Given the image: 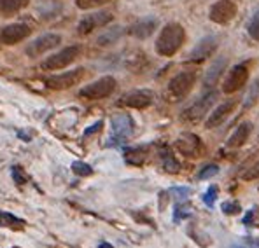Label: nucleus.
<instances>
[{"mask_svg": "<svg viewBox=\"0 0 259 248\" xmlns=\"http://www.w3.org/2000/svg\"><path fill=\"white\" fill-rule=\"evenodd\" d=\"M186 40V32L179 23H168L163 26L158 40H156V53L161 56H174L182 47Z\"/></svg>", "mask_w": 259, "mask_h": 248, "instance_id": "obj_1", "label": "nucleus"}, {"mask_svg": "<svg viewBox=\"0 0 259 248\" xmlns=\"http://www.w3.org/2000/svg\"><path fill=\"white\" fill-rule=\"evenodd\" d=\"M79 55H81V45H68V47H63L62 51H58L56 55H51L49 58H46L40 67L49 72L62 70V68H67L70 63H74L79 58Z\"/></svg>", "mask_w": 259, "mask_h": 248, "instance_id": "obj_2", "label": "nucleus"}, {"mask_svg": "<svg viewBox=\"0 0 259 248\" xmlns=\"http://www.w3.org/2000/svg\"><path fill=\"white\" fill-rule=\"evenodd\" d=\"M116 89V79L105 75V77L98 79V81L88 84L79 91V96L84 98V100H102V98H107L114 93Z\"/></svg>", "mask_w": 259, "mask_h": 248, "instance_id": "obj_3", "label": "nucleus"}, {"mask_svg": "<svg viewBox=\"0 0 259 248\" xmlns=\"http://www.w3.org/2000/svg\"><path fill=\"white\" fill-rule=\"evenodd\" d=\"M194 82H196V74H194V72L191 70L181 72V74L175 75L168 84V96L172 98L174 102L182 100V98H186L191 93Z\"/></svg>", "mask_w": 259, "mask_h": 248, "instance_id": "obj_4", "label": "nucleus"}, {"mask_svg": "<svg viewBox=\"0 0 259 248\" xmlns=\"http://www.w3.org/2000/svg\"><path fill=\"white\" fill-rule=\"evenodd\" d=\"M60 42H62V35H58V33H44V35L37 37L33 42H30L28 47H26V55L37 58V56L55 49Z\"/></svg>", "mask_w": 259, "mask_h": 248, "instance_id": "obj_5", "label": "nucleus"}, {"mask_svg": "<svg viewBox=\"0 0 259 248\" xmlns=\"http://www.w3.org/2000/svg\"><path fill=\"white\" fill-rule=\"evenodd\" d=\"M82 77H84V68H75V70H70V72L51 75L49 79H46V86H48L49 89H67V87L75 86Z\"/></svg>", "mask_w": 259, "mask_h": 248, "instance_id": "obj_6", "label": "nucleus"}, {"mask_svg": "<svg viewBox=\"0 0 259 248\" xmlns=\"http://www.w3.org/2000/svg\"><path fill=\"white\" fill-rule=\"evenodd\" d=\"M249 81V68L245 65H235L230 70L228 77L224 79L223 84V91L224 93H237L238 89H242L243 86Z\"/></svg>", "mask_w": 259, "mask_h": 248, "instance_id": "obj_7", "label": "nucleus"}, {"mask_svg": "<svg viewBox=\"0 0 259 248\" xmlns=\"http://www.w3.org/2000/svg\"><path fill=\"white\" fill-rule=\"evenodd\" d=\"M110 128H112V142L114 143H123L128 140L133 133V121L126 114H119L114 116L110 121Z\"/></svg>", "mask_w": 259, "mask_h": 248, "instance_id": "obj_8", "label": "nucleus"}, {"mask_svg": "<svg viewBox=\"0 0 259 248\" xmlns=\"http://www.w3.org/2000/svg\"><path fill=\"white\" fill-rule=\"evenodd\" d=\"M215 98H217L215 91H210V93H207L201 98H198V100L184 112V119L186 121H200L201 117L210 110V107L214 105Z\"/></svg>", "mask_w": 259, "mask_h": 248, "instance_id": "obj_9", "label": "nucleus"}, {"mask_svg": "<svg viewBox=\"0 0 259 248\" xmlns=\"http://www.w3.org/2000/svg\"><path fill=\"white\" fill-rule=\"evenodd\" d=\"M237 16V6L231 0H217L210 7V20L217 25H226Z\"/></svg>", "mask_w": 259, "mask_h": 248, "instance_id": "obj_10", "label": "nucleus"}, {"mask_svg": "<svg viewBox=\"0 0 259 248\" xmlns=\"http://www.w3.org/2000/svg\"><path fill=\"white\" fill-rule=\"evenodd\" d=\"M30 26L28 25H23V23H14V25H9L6 28H2L0 32V42L6 45H13L18 44V42L25 40L26 37L30 35Z\"/></svg>", "mask_w": 259, "mask_h": 248, "instance_id": "obj_11", "label": "nucleus"}, {"mask_svg": "<svg viewBox=\"0 0 259 248\" xmlns=\"http://www.w3.org/2000/svg\"><path fill=\"white\" fill-rule=\"evenodd\" d=\"M110 21H112V14L110 13L90 14V16H84L81 20V23H79V26H77V32H79V35H88V33H91L93 30L109 25Z\"/></svg>", "mask_w": 259, "mask_h": 248, "instance_id": "obj_12", "label": "nucleus"}, {"mask_svg": "<svg viewBox=\"0 0 259 248\" xmlns=\"http://www.w3.org/2000/svg\"><path fill=\"white\" fill-rule=\"evenodd\" d=\"M217 49V39L212 35L208 37H203L200 42L196 44V47L191 51V56H189V60L194 63H200V62H205L207 58H210L212 55L215 53Z\"/></svg>", "mask_w": 259, "mask_h": 248, "instance_id": "obj_13", "label": "nucleus"}, {"mask_svg": "<svg viewBox=\"0 0 259 248\" xmlns=\"http://www.w3.org/2000/svg\"><path fill=\"white\" fill-rule=\"evenodd\" d=\"M152 98L154 94L147 89H137V91H132V93L124 94L121 98L119 104L124 105V107H130V109H146L152 104Z\"/></svg>", "mask_w": 259, "mask_h": 248, "instance_id": "obj_14", "label": "nucleus"}, {"mask_svg": "<svg viewBox=\"0 0 259 248\" xmlns=\"http://www.w3.org/2000/svg\"><path fill=\"white\" fill-rule=\"evenodd\" d=\"M235 102L233 100H230V102H224V104H221V105H217V109H214V112L208 116V119H207V123H205V126H207L208 129H212V128H217V126H221L224 123V121L230 117V114L235 110Z\"/></svg>", "mask_w": 259, "mask_h": 248, "instance_id": "obj_15", "label": "nucleus"}, {"mask_svg": "<svg viewBox=\"0 0 259 248\" xmlns=\"http://www.w3.org/2000/svg\"><path fill=\"white\" fill-rule=\"evenodd\" d=\"M177 148L184 156L196 158V156L201 152V142L196 135H193V133H186V135H182L181 138L177 140Z\"/></svg>", "mask_w": 259, "mask_h": 248, "instance_id": "obj_16", "label": "nucleus"}, {"mask_svg": "<svg viewBox=\"0 0 259 248\" xmlns=\"http://www.w3.org/2000/svg\"><path fill=\"white\" fill-rule=\"evenodd\" d=\"M156 26H158V21L154 18H144V20L130 26V35L135 37V39H147L154 33Z\"/></svg>", "mask_w": 259, "mask_h": 248, "instance_id": "obj_17", "label": "nucleus"}, {"mask_svg": "<svg viewBox=\"0 0 259 248\" xmlns=\"http://www.w3.org/2000/svg\"><path fill=\"white\" fill-rule=\"evenodd\" d=\"M250 131H252V124H250V123H242L233 131V135L228 138V147H233V148L242 147V145L247 142V138H249Z\"/></svg>", "mask_w": 259, "mask_h": 248, "instance_id": "obj_18", "label": "nucleus"}, {"mask_svg": "<svg viewBox=\"0 0 259 248\" xmlns=\"http://www.w3.org/2000/svg\"><path fill=\"white\" fill-rule=\"evenodd\" d=\"M224 67H226V60L221 58L219 62H215L210 68H208L207 74H205V77H203L205 87H212V86H214V84L217 82V79L221 77V74L224 72Z\"/></svg>", "mask_w": 259, "mask_h": 248, "instance_id": "obj_19", "label": "nucleus"}, {"mask_svg": "<svg viewBox=\"0 0 259 248\" xmlns=\"http://www.w3.org/2000/svg\"><path fill=\"white\" fill-rule=\"evenodd\" d=\"M25 6V0H0V16H11Z\"/></svg>", "mask_w": 259, "mask_h": 248, "instance_id": "obj_20", "label": "nucleus"}, {"mask_svg": "<svg viewBox=\"0 0 259 248\" xmlns=\"http://www.w3.org/2000/svg\"><path fill=\"white\" fill-rule=\"evenodd\" d=\"M146 156H147L146 147L130 148V151H126V161L132 163V165H142L144 159H146Z\"/></svg>", "mask_w": 259, "mask_h": 248, "instance_id": "obj_21", "label": "nucleus"}, {"mask_svg": "<svg viewBox=\"0 0 259 248\" xmlns=\"http://www.w3.org/2000/svg\"><path fill=\"white\" fill-rule=\"evenodd\" d=\"M72 170H74L75 175H81V177H90V175L93 173V168L82 161H75L74 165H72Z\"/></svg>", "mask_w": 259, "mask_h": 248, "instance_id": "obj_22", "label": "nucleus"}, {"mask_svg": "<svg viewBox=\"0 0 259 248\" xmlns=\"http://www.w3.org/2000/svg\"><path fill=\"white\" fill-rule=\"evenodd\" d=\"M109 2L110 0H75V6H77L79 9H93V7H100Z\"/></svg>", "mask_w": 259, "mask_h": 248, "instance_id": "obj_23", "label": "nucleus"}, {"mask_svg": "<svg viewBox=\"0 0 259 248\" xmlns=\"http://www.w3.org/2000/svg\"><path fill=\"white\" fill-rule=\"evenodd\" d=\"M247 32H249V35L252 37L254 40L259 42V13L254 14V18L250 20L249 26H247Z\"/></svg>", "mask_w": 259, "mask_h": 248, "instance_id": "obj_24", "label": "nucleus"}, {"mask_svg": "<svg viewBox=\"0 0 259 248\" xmlns=\"http://www.w3.org/2000/svg\"><path fill=\"white\" fill-rule=\"evenodd\" d=\"M217 173H219V168L215 165H207L201 168V171L198 173V178H200V180H208V178H212Z\"/></svg>", "mask_w": 259, "mask_h": 248, "instance_id": "obj_25", "label": "nucleus"}, {"mask_svg": "<svg viewBox=\"0 0 259 248\" xmlns=\"http://www.w3.org/2000/svg\"><path fill=\"white\" fill-rule=\"evenodd\" d=\"M221 210H223L226 215H237L238 212H242V208H240V205L237 201H224V203L221 205Z\"/></svg>", "mask_w": 259, "mask_h": 248, "instance_id": "obj_26", "label": "nucleus"}, {"mask_svg": "<svg viewBox=\"0 0 259 248\" xmlns=\"http://www.w3.org/2000/svg\"><path fill=\"white\" fill-rule=\"evenodd\" d=\"M163 168H165L166 171H170V173H177L179 171V163L175 161V159L172 158L170 154H165L163 156Z\"/></svg>", "mask_w": 259, "mask_h": 248, "instance_id": "obj_27", "label": "nucleus"}, {"mask_svg": "<svg viewBox=\"0 0 259 248\" xmlns=\"http://www.w3.org/2000/svg\"><path fill=\"white\" fill-rule=\"evenodd\" d=\"M231 248H259V241L252 238H242L231 245Z\"/></svg>", "mask_w": 259, "mask_h": 248, "instance_id": "obj_28", "label": "nucleus"}, {"mask_svg": "<svg viewBox=\"0 0 259 248\" xmlns=\"http://www.w3.org/2000/svg\"><path fill=\"white\" fill-rule=\"evenodd\" d=\"M217 192H219V189H217L215 185H210L208 187V190L203 194V203L207 205V207H214V200H215V196H217Z\"/></svg>", "mask_w": 259, "mask_h": 248, "instance_id": "obj_29", "label": "nucleus"}, {"mask_svg": "<svg viewBox=\"0 0 259 248\" xmlns=\"http://www.w3.org/2000/svg\"><path fill=\"white\" fill-rule=\"evenodd\" d=\"M189 215V207L188 205H182V203H179L177 207H175V213H174V220L175 222H181L184 217H188Z\"/></svg>", "mask_w": 259, "mask_h": 248, "instance_id": "obj_30", "label": "nucleus"}, {"mask_svg": "<svg viewBox=\"0 0 259 248\" xmlns=\"http://www.w3.org/2000/svg\"><path fill=\"white\" fill-rule=\"evenodd\" d=\"M13 178H14V182L20 185L26 184V175L23 173V170L20 166H13Z\"/></svg>", "mask_w": 259, "mask_h": 248, "instance_id": "obj_31", "label": "nucleus"}, {"mask_svg": "<svg viewBox=\"0 0 259 248\" xmlns=\"http://www.w3.org/2000/svg\"><path fill=\"white\" fill-rule=\"evenodd\" d=\"M172 192L174 194H179L177 196V200L179 201H184L186 197L191 194V189H188V187H175V189H172Z\"/></svg>", "mask_w": 259, "mask_h": 248, "instance_id": "obj_32", "label": "nucleus"}, {"mask_svg": "<svg viewBox=\"0 0 259 248\" xmlns=\"http://www.w3.org/2000/svg\"><path fill=\"white\" fill-rule=\"evenodd\" d=\"M254 171H250V173L243 175V178H247V180H252V178H257L259 177V165L252 168Z\"/></svg>", "mask_w": 259, "mask_h": 248, "instance_id": "obj_33", "label": "nucleus"}, {"mask_svg": "<svg viewBox=\"0 0 259 248\" xmlns=\"http://www.w3.org/2000/svg\"><path fill=\"white\" fill-rule=\"evenodd\" d=\"M100 126H102V121H98V123H95L93 126H90V129H86V131H84V136L91 135V133H95V131H98V129H100Z\"/></svg>", "mask_w": 259, "mask_h": 248, "instance_id": "obj_34", "label": "nucleus"}, {"mask_svg": "<svg viewBox=\"0 0 259 248\" xmlns=\"http://www.w3.org/2000/svg\"><path fill=\"white\" fill-rule=\"evenodd\" d=\"M252 215H254V212L250 210L249 215H247V219H243V224H250V220H252Z\"/></svg>", "mask_w": 259, "mask_h": 248, "instance_id": "obj_35", "label": "nucleus"}, {"mask_svg": "<svg viewBox=\"0 0 259 248\" xmlns=\"http://www.w3.org/2000/svg\"><path fill=\"white\" fill-rule=\"evenodd\" d=\"M100 248H112V246L107 245V243H100Z\"/></svg>", "mask_w": 259, "mask_h": 248, "instance_id": "obj_36", "label": "nucleus"}]
</instances>
